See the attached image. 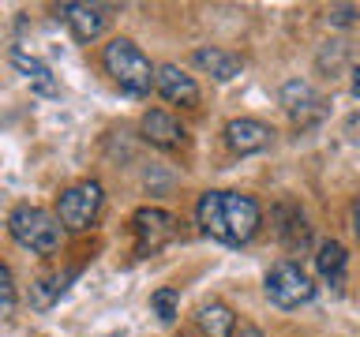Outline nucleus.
<instances>
[{"label": "nucleus", "instance_id": "11", "mask_svg": "<svg viewBox=\"0 0 360 337\" xmlns=\"http://www.w3.org/2000/svg\"><path fill=\"white\" fill-rule=\"evenodd\" d=\"M274 143V131L266 128L263 120H252V117H240V120H229L225 124V146L233 154H259Z\"/></svg>", "mask_w": 360, "mask_h": 337}, {"label": "nucleus", "instance_id": "22", "mask_svg": "<svg viewBox=\"0 0 360 337\" xmlns=\"http://www.w3.org/2000/svg\"><path fill=\"white\" fill-rule=\"evenodd\" d=\"M349 221H353V232L360 236V199L353 202V210H349Z\"/></svg>", "mask_w": 360, "mask_h": 337}, {"label": "nucleus", "instance_id": "12", "mask_svg": "<svg viewBox=\"0 0 360 337\" xmlns=\"http://www.w3.org/2000/svg\"><path fill=\"white\" fill-rule=\"evenodd\" d=\"M139 131H143V139L150 146H158V150H180V146H184V128H180V120L169 117L165 109L143 112Z\"/></svg>", "mask_w": 360, "mask_h": 337}, {"label": "nucleus", "instance_id": "6", "mask_svg": "<svg viewBox=\"0 0 360 337\" xmlns=\"http://www.w3.org/2000/svg\"><path fill=\"white\" fill-rule=\"evenodd\" d=\"M131 232H135V251L154 255L176 236V218L162 206H143L131 213Z\"/></svg>", "mask_w": 360, "mask_h": 337}, {"label": "nucleus", "instance_id": "24", "mask_svg": "<svg viewBox=\"0 0 360 337\" xmlns=\"http://www.w3.org/2000/svg\"><path fill=\"white\" fill-rule=\"evenodd\" d=\"M176 337H195V333H176Z\"/></svg>", "mask_w": 360, "mask_h": 337}, {"label": "nucleus", "instance_id": "13", "mask_svg": "<svg viewBox=\"0 0 360 337\" xmlns=\"http://www.w3.org/2000/svg\"><path fill=\"white\" fill-rule=\"evenodd\" d=\"M191 64L199 67V72H207L210 79H218V83H229L244 72V60L229 49H218V45H199L195 53H191Z\"/></svg>", "mask_w": 360, "mask_h": 337}, {"label": "nucleus", "instance_id": "17", "mask_svg": "<svg viewBox=\"0 0 360 337\" xmlns=\"http://www.w3.org/2000/svg\"><path fill=\"white\" fill-rule=\"evenodd\" d=\"M150 308H154V315H158V319H162V322H173L176 319V315H180V292L176 289H158L154 292V296H150Z\"/></svg>", "mask_w": 360, "mask_h": 337}, {"label": "nucleus", "instance_id": "3", "mask_svg": "<svg viewBox=\"0 0 360 337\" xmlns=\"http://www.w3.org/2000/svg\"><path fill=\"white\" fill-rule=\"evenodd\" d=\"M8 232L19 247H27L30 255H53L60 247V221L56 213L41 210V206H30V202H19L15 210L8 213Z\"/></svg>", "mask_w": 360, "mask_h": 337}, {"label": "nucleus", "instance_id": "15", "mask_svg": "<svg viewBox=\"0 0 360 337\" xmlns=\"http://www.w3.org/2000/svg\"><path fill=\"white\" fill-rule=\"evenodd\" d=\"M195 326H199L202 337H233L236 333V315H233L229 303L210 300L195 311Z\"/></svg>", "mask_w": 360, "mask_h": 337}, {"label": "nucleus", "instance_id": "1", "mask_svg": "<svg viewBox=\"0 0 360 337\" xmlns=\"http://www.w3.org/2000/svg\"><path fill=\"white\" fill-rule=\"evenodd\" d=\"M195 221L210 240H218L225 247H240L259 232L263 210L244 191H202L195 202Z\"/></svg>", "mask_w": 360, "mask_h": 337}, {"label": "nucleus", "instance_id": "18", "mask_svg": "<svg viewBox=\"0 0 360 337\" xmlns=\"http://www.w3.org/2000/svg\"><path fill=\"white\" fill-rule=\"evenodd\" d=\"M15 303H19V296H15V281H11V270L0 263V319H11V315H15Z\"/></svg>", "mask_w": 360, "mask_h": 337}, {"label": "nucleus", "instance_id": "8", "mask_svg": "<svg viewBox=\"0 0 360 337\" xmlns=\"http://www.w3.org/2000/svg\"><path fill=\"white\" fill-rule=\"evenodd\" d=\"M281 105H285V112L292 117L297 128H311V124H319L323 112H326L323 94L311 83H304V79H289V83L281 86Z\"/></svg>", "mask_w": 360, "mask_h": 337}, {"label": "nucleus", "instance_id": "4", "mask_svg": "<svg viewBox=\"0 0 360 337\" xmlns=\"http://www.w3.org/2000/svg\"><path fill=\"white\" fill-rule=\"evenodd\" d=\"M263 292H266V300L274 303V308L297 311V308H304V303L315 300V281H311V274L300 263L281 258V263L270 266V274L263 281Z\"/></svg>", "mask_w": 360, "mask_h": 337}, {"label": "nucleus", "instance_id": "16", "mask_svg": "<svg viewBox=\"0 0 360 337\" xmlns=\"http://www.w3.org/2000/svg\"><path fill=\"white\" fill-rule=\"evenodd\" d=\"M345 266H349V251L338 240H326L319 244V255H315V270H319L323 281H330V285H342L345 277Z\"/></svg>", "mask_w": 360, "mask_h": 337}, {"label": "nucleus", "instance_id": "7", "mask_svg": "<svg viewBox=\"0 0 360 337\" xmlns=\"http://www.w3.org/2000/svg\"><path fill=\"white\" fill-rule=\"evenodd\" d=\"M56 15L68 22V30H72L75 41H83V45L98 41L101 34L109 30V19H112L105 4H79V0L60 4V8H56Z\"/></svg>", "mask_w": 360, "mask_h": 337}, {"label": "nucleus", "instance_id": "9", "mask_svg": "<svg viewBox=\"0 0 360 337\" xmlns=\"http://www.w3.org/2000/svg\"><path fill=\"white\" fill-rule=\"evenodd\" d=\"M154 90L169 101V105H180V109H195L199 105L195 79L176 64H154Z\"/></svg>", "mask_w": 360, "mask_h": 337}, {"label": "nucleus", "instance_id": "19", "mask_svg": "<svg viewBox=\"0 0 360 337\" xmlns=\"http://www.w3.org/2000/svg\"><path fill=\"white\" fill-rule=\"evenodd\" d=\"M356 15H360L356 4H334V8H326V22H330V27H349V22H356Z\"/></svg>", "mask_w": 360, "mask_h": 337}, {"label": "nucleus", "instance_id": "23", "mask_svg": "<svg viewBox=\"0 0 360 337\" xmlns=\"http://www.w3.org/2000/svg\"><path fill=\"white\" fill-rule=\"evenodd\" d=\"M233 337H263V330L259 326H240V333H233Z\"/></svg>", "mask_w": 360, "mask_h": 337}, {"label": "nucleus", "instance_id": "5", "mask_svg": "<svg viewBox=\"0 0 360 337\" xmlns=\"http://www.w3.org/2000/svg\"><path fill=\"white\" fill-rule=\"evenodd\" d=\"M101 202H105V191H101L98 180H79V184L64 187L60 199H56V221L68 232H86L98 221Z\"/></svg>", "mask_w": 360, "mask_h": 337}, {"label": "nucleus", "instance_id": "2", "mask_svg": "<svg viewBox=\"0 0 360 337\" xmlns=\"http://www.w3.org/2000/svg\"><path fill=\"white\" fill-rule=\"evenodd\" d=\"M101 64H105V72L112 75V83H117L124 94L146 98L154 90V64L131 38H112L105 49H101Z\"/></svg>", "mask_w": 360, "mask_h": 337}, {"label": "nucleus", "instance_id": "21", "mask_svg": "<svg viewBox=\"0 0 360 337\" xmlns=\"http://www.w3.org/2000/svg\"><path fill=\"white\" fill-rule=\"evenodd\" d=\"M349 90L360 98V64H353V72H349Z\"/></svg>", "mask_w": 360, "mask_h": 337}, {"label": "nucleus", "instance_id": "20", "mask_svg": "<svg viewBox=\"0 0 360 337\" xmlns=\"http://www.w3.org/2000/svg\"><path fill=\"white\" fill-rule=\"evenodd\" d=\"M345 135H349V143L360 146V117H356V112H353V117H345Z\"/></svg>", "mask_w": 360, "mask_h": 337}, {"label": "nucleus", "instance_id": "14", "mask_svg": "<svg viewBox=\"0 0 360 337\" xmlns=\"http://www.w3.org/2000/svg\"><path fill=\"white\" fill-rule=\"evenodd\" d=\"M11 64H15V72L30 83V90H38V94L45 98H53L56 90H60V83H56V75H53V67L38 60V56H30L27 49H11Z\"/></svg>", "mask_w": 360, "mask_h": 337}, {"label": "nucleus", "instance_id": "10", "mask_svg": "<svg viewBox=\"0 0 360 337\" xmlns=\"http://www.w3.org/2000/svg\"><path fill=\"white\" fill-rule=\"evenodd\" d=\"M274 232H278V240L289 247V251H308V244H311V225L308 218H304V210L297 206V202H278L274 206Z\"/></svg>", "mask_w": 360, "mask_h": 337}]
</instances>
